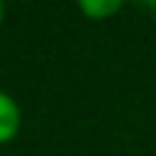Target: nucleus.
I'll use <instances>...</instances> for the list:
<instances>
[{"label":"nucleus","instance_id":"f03ea898","mask_svg":"<svg viewBox=\"0 0 156 156\" xmlns=\"http://www.w3.org/2000/svg\"><path fill=\"white\" fill-rule=\"evenodd\" d=\"M80 11L90 19H101V16H110V14L121 11V3L118 0H82Z\"/></svg>","mask_w":156,"mask_h":156},{"label":"nucleus","instance_id":"7ed1b4c3","mask_svg":"<svg viewBox=\"0 0 156 156\" xmlns=\"http://www.w3.org/2000/svg\"><path fill=\"white\" fill-rule=\"evenodd\" d=\"M0 22H3V3H0Z\"/></svg>","mask_w":156,"mask_h":156},{"label":"nucleus","instance_id":"f257e3e1","mask_svg":"<svg viewBox=\"0 0 156 156\" xmlns=\"http://www.w3.org/2000/svg\"><path fill=\"white\" fill-rule=\"evenodd\" d=\"M19 123H22L19 104H16L8 93H3V90H0V145L16 137Z\"/></svg>","mask_w":156,"mask_h":156}]
</instances>
